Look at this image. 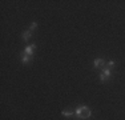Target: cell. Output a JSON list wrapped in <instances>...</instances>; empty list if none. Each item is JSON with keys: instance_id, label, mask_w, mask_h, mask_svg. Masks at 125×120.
Returning a JSON list of instances; mask_svg holds the SVG:
<instances>
[{"instance_id": "obj_2", "label": "cell", "mask_w": 125, "mask_h": 120, "mask_svg": "<svg viewBox=\"0 0 125 120\" xmlns=\"http://www.w3.org/2000/svg\"><path fill=\"white\" fill-rule=\"evenodd\" d=\"M109 76H111V68H105L104 72L100 75V80H101V82H106Z\"/></svg>"}, {"instance_id": "obj_6", "label": "cell", "mask_w": 125, "mask_h": 120, "mask_svg": "<svg viewBox=\"0 0 125 120\" xmlns=\"http://www.w3.org/2000/svg\"><path fill=\"white\" fill-rule=\"evenodd\" d=\"M93 65H94V67H97V68H99V67H104V65H105V61H104V59H96L93 61Z\"/></svg>"}, {"instance_id": "obj_8", "label": "cell", "mask_w": 125, "mask_h": 120, "mask_svg": "<svg viewBox=\"0 0 125 120\" xmlns=\"http://www.w3.org/2000/svg\"><path fill=\"white\" fill-rule=\"evenodd\" d=\"M36 28H37V23H36V22H33V23L31 24V27H29V31H35Z\"/></svg>"}, {"instance_id": "obj_1", "label": "cell", "mask_w": 125, "mask_h": 120, "mask_svg": "<svg viewBox=\"0 0 125 120\" xmlns=\"http://www.w3.org/2000/svg\"><path fill=\"white\" fill-rule=\"evenodd\" d=\"M75 113H76V116H77L80 120H85V119L91 118L92 111L89 109V107H87V106H79V107L76 108Z\"/></svg>"}, {"instance_id": "obj_5", "label": "cell", "mask_w": 125, "mask_h": 120, "mask_svg": "<svg viewBox=\"0 0 125 120\" xmlns=\"http://www.w3.org/2000/svg\"><path fill=\"white\" fill-rule=\"evenodd\" d=\"M31 36H32V31H25V32H23V35H21V37H23V40L24 41H28L29 39H31Z\"/></svg>"}, {"instance_id": "obj_7", "label": "cell", "mask_w": 125, "mask_h": 120, "mask_svg": "<svg viewBox=\"0 0 125 120\" xmlns=\"http://www.w3.org/2000/svg\"><path fill=\"white\" fill-rule=\"evenodd\" d=\"M73 113H75V112H73L72 109H69V108H68V109H64V111H62L61 115L65 116V118H69V116H73Z\"/></svg>"}, {"instance_id": "obj_3", "label": "cell", "mask_w": 125, "mask_h": 120, "mask_svg": "<svg viewBox=\"0 0 125 120\" xmlns=\"http://www.w3.org/2000/svg\"><path fill=\"white\" fill-rule=\"evenodd\" d=\"M35 48H36V44H31V46H28L24 51H23V52L27 53V55H31V56H32V53H33Z\"/></svg>"}, {"instance_id": "obj_4", "label": "cell", "mask_w": 125, "mask_h": 120, "mask_svg": "<svg viewBox=\"0 0 125 120\" xmlns=\"http://www.w3.org/2000/svg\"><path fill=\"white\" fill-rule=\"evenodd\" d=\"M31 60H32V56H31V55H27V53H24V52L21 53V61L24 63V64L29 63Z\"/></svg>"}, {"instance_id": "obj_9", "label": "cell", "mask_w": 125, "mask_h": 120, "mask_svg": "<svg viewBox=\"0 0 125 120\" xmlns=\"http://www.w3.org/2000/svg\"><path fill=\"white\" fill-rule=\"evenodd\" d=\"M112 65H115V61H113V60H112V61H109V63H108V68H111Z\"/></svg>"}]
</instances>
